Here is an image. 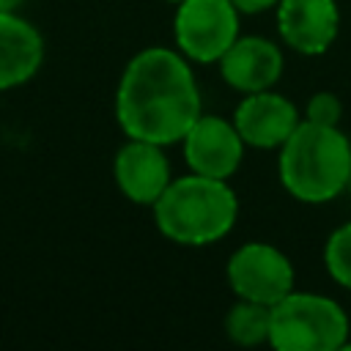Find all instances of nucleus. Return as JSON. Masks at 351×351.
I'll return each mask as SVG.
<instances>
[{
  "mask_svg": "<svg viewBox=\"0 0 351 351\" xmlns=\"http://www.w3.org/2000/svg\"><path fill=\"white\" fill-rule=\"evenodd\" d=\"M203 112L189 60L170 47H145L126 66L115 88V118L126 137L173 145Z\"/></svg>",
  "mask_w": 351,
  "mask_h": 351,
  "instance_id": "nucleus-1",
  "label": "nucleus"
},
{
  "mask_svg": "<svg viewBox=\"0 0 351 351\" xmlns=\"http://www.w3.org/2000/svg\"><path fill=\"white\" fill-rule=\"evenodd\" d=\"M277 151L280 184L293 200L318 206L348 189L351 140L340 126H318L302 118Z\"/></svg>",
  "mask_w": 351,
  "mask_h": 351,
  "instance_id": "nucleus-2",
  "label": "nucleus"
},
{
  "mask_svg": "<svg viewBox=\"0 0 351 351\" xmlns=\"http://www.w3.org/2000/svg\"><path fill=\"white\" fill-rule=\"evenodd\" d=\"M159 233L181 247H208L225 239L239 217V197L222 178L178 176L151 206Z\"/></svg>",
  "mask_w": 351,
  "mask_h": 351,
  "instance_id": "nucleus-3",
  "label": "nucleus"
},
{
  "mask_svg": "<svg viewBox=\"0 0 351 351\" xmlns=\"http://www.w3.org/2000/svg\"><path fill=\"white\" fill-rule=\"evenodd\" d=\"M269 346L277 351H340L348 346V315L335 299L293 288L271 304Z\"/></svg>",
  "mask_w": 351,
  "mask_h": 351,
  "instance_id": "nucleus-4",
  "label": "nucleus"
},
{
  "mask_svg": "<svg viewBox=\"0 0 351 351\" xmlns=\"http://www.w3.org/2000/svg\"><path fill=\"white\" fill-rule=\"evenodd\" d=\"M239 16L230 0H181L173 19L176 49L189 63H219L241 36Z\"/></svg>",
  "mask_w": 351,
  "mask_h": 351,
  "instance_id": "nucleus-5",
  "label": "nucleus"
},
{
  "mask_svg": "<svg viewBox=\"0 0 351 351\" xmlns=\"http://www.w3.org/2000/svg\"><path fill=\"white\" fill-rule=\"evenodd\" d=\"M228 285L236 299L274 304L296 285L291 258L269 241H247L228 258Z\"/></svg>",
  "mask_w": 351,
  "mask_h": 351,
  "instance_id": "nucleus-6",
  "label": "nucleus"
},
{
  "mask_svg": "<svg viewBox=\"0 0 351 351\" xmlns=\"http://www.w3.org/2000/svg\"><path fill=\"white\" fill-rule=\"evenodd\" d=\"M181 148L192 173L228 181L241 167L247 145L236 132L233 121L200 112L189 132L181 137Z\"/></svg>",
  "mask_w": 351,
  "mask_h": 351,
  "instance_id": "nucleus-7",
  "label": "nucleus"
},
{
  "mask_svg": "<svg viewBox=\"0 0 351 351\" xmlns=\"http://www.w3.org/2000/svg\"><path fill=\"white\" fill-rule=\"evenodd\" d=\"M112 176L121 195L137 206H154L173 181L165 145L126 137L112 159Z\"/></svg>",
  "mask_w": 351,
  "mask_h": 351,
  "instance_id": "nucleus-8",
  "label": "nucleus"
},
{
  "mask_svg": "<svg viewBox=\"0 0 351 351\" xmlns=\"http://www.w3.org/2000/svg\"><path fill=\"white\" fill-rule=\"evenodd\" d=\"M233 126L241 134L244 145L252 148H280L291 132L299 126L302 115L291 99L266 88L255 93H244L233 110Z\"/></svg>",
  "mask_w": 351,
  "mask_h": 351,
  "instance_id": "nucleus-9",
  "label": "nucleus"
},
{
  "mask_svg": "<svg viewBox=\"0 0 351 351\" xmlns=\"http://www.w3.org/2000/svg\"><path fill=\"white\" fill-rule=\"evenodd\" d=\"M277 33L282 44L299 55H324L340 30V8L335 0H280Z\"/></svg>",
  "mask_w": 351,
  "mask_h": 351,
  "instance_id": "nucleus-10",
  "label": "nucleus"
},
{
  "mask_svg": "<svg viewBox=\"0 0 351 351\" xmlns=\"http://www.w3.org/2000/svg\"><path fill=\"white\" fill-rule=\"evenodd\" d=\"M282 49L263 36H239L219 58V74L228 88L244 93L274 88L282 77Z\"/></svg>",
  "mask_w": 351,
  "mask_h": 351,
  "instance_id": "nucleus-11",
  "label": "nucleus"
},
{
  "mask_svg": "<svg viewBox=\"0 0 351 351\" xmlns=\"http://www.w3.org/2000/svg\"><path fill=\"white\" fill-rule=\"evenodd\" d=\"M44 63V38L19 11H0V90L25 85Z\"/></svg>",
  "mask_w": 351,
  "mask_h": 351,
  "instance_id": "nucleus-12",
  "label": "nucleus"
},
{
  "mask_svg": "<svg viewBox=\"0 0 351 351\" xmlns=\"http://www.w3.org/2000/svg\"><path fill=\"white\" fill-rule=\"evenodd\" d=\"M269 326H271V307L250 299H236L225 315V335L230 343L252 348L261 343H269Z\"/></svg>",
  "mask_w": 351,
  "mask_h": 351,
  "instance_id": "nucleus-13",
  "label": "nucleus"
},
{
  "mask_svg": "<svg viewBox=\"0 0 351 351\" xmlns=\"http://www.w3.org/2000/svg\"><path fill=\"white\" fill-rule=\"evenodd\" d=\"M324 266L340 288L351 291V222L329 233L324 244Z\"/></svg>",
  "mask_w": 351,
  "mask_h": 351,
  "instance_id": "nucleus-14",
  "label": "nucleus"
},
{
  "mask_svg": "<svg viewBox=\"0 0 351 351\" xmlns=\"http://www.w3.org/2000/svg\"><path fill=\"white\" fill-rule=\"evenodd\" d=\"M340 118H343V101L332 90H318L307 99L304 121L318 126H340Z\"/></svg>",
  "mask_w": 351,
  "mask_h": 351,
  "instance_id": "nucleus-15",
  "label": "nucleus"
},
{
  "mask_svg": "<svg viewBox=\"0 0 351 351\" xmlns=\"http://www.w3.org/2000/svg\"><path fill=\"white\" fill-rule=\"evenodd\" d=\"M239 14H263L269 8H277L280 0H230Z\"/></svg>",
  "mask_w": 351,
  "mask_h": 351,
  "instance_id": "nucleus-16",
  "label": "nucleus"
},
{
  "mask_svg": "<svg viewBox=\"0 0 351 351\" xmlns=\"http://www.w3.org/2000/svg\"><path fill=\"white\" fill-rule=\"evenodd\" d=\"M25 0H0V11H19Z\"/></svg>",
  "mask_w": 351,
  "mask_h": 351,
  "instance_id": "nucleus-17",
  "label": "nucleus"
},
{
  "mask_svg": "<svg viewBox=\"0 0 351 351\" xmlns=\"http://www.w3.org/2000/svg\"><path fill=\"white\" fill-rule=\"evenodd\" d=\"M167 3H173V5H178V3H181V0H167Z\"/></svg>",
  "mask_w": 351,
  "mask_h": 351,
  "instance_id": "nucleus-18",
  "label": "nucleus"
}]
</instances>
